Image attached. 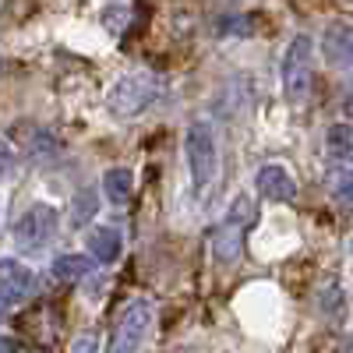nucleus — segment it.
I'll return each mask as SVG.
<instances>
[{
  "instance_id": "39448f33",
  "label": "nucleus",
  "mask_w": 353,
  "mask_h": 353,
  "mask_svg": "<svg viewBox=\"0 0 353 353\" xmlns=\"http://www.w3.org/2000/svg\"><path fill=\"white\" fill-rule=\"evenodd\" d=\"M311 39L293 36L283 57V92L293 106H304L311 99Z\"/></svg>"
},
{
  "instance_id": "9d476101",
  "label": "nucleus",
  "mask_w": 353,
  "mask_h": 353,
  "mask_svg": "<svg viewBox=\"0 0 353 353\" xmlns=\"http://www.w3.org/2000/svg\"><path fill=\"white\" fill-rule=\"evenodd\" d=\"M85 248L99 265H110V261L121 258V230L117 226H96L92 233H88Z\"/></svg>"
},
{
  "instance_id": "20e7f679",
  "label": "nucleus",
  "mask_w": 353,
  "mask_h": 353,
  "mask_svg": "<svg viewBox=\"0 0 353 353\" xmlns=\"http://www.w3.org/2000/svg\"><path fill=\"white\" fill-rule=\"evenodd\" d=\"M152 318H156V311H152L149 297H131L121 311H117L106 353H138V346L145 343V336L152 329Z\"/></svg>"
},
{
  "instance_id": "f257e3e1",
  "label": "nucleus",
  "mask_w": 353,
  "mask_h": 353,
  "mask_svg": "<svg viewBox=\"0 0 353 353\" xmlns=\"http://www.w3.org/2000/svg\"><path fill=\"white\" fill-rule=\"evenodd\" d=\"M184 156H188V173H191V191L205 198L219 176V138L209 121H191L184 134Z\"/></svg>"
},
{
  "instance_id": "dca6fc26",
  "label": "nucleus",
  "mask_w": 353,
  "mask_h": 353,
  "mask_svg": "<svg viewBox=\"0 0 353 353\" xmlns=\"http://www.w3.org/2000/svg\"><path fill=\"white\" fill-rule=\"evenodd\" d=\"M103 25H106L110 36H121L124 28L131 25V8H128V4H110V8L103 11Z\"/></svg>"
},
{
  "instance_id": "b1692460",
  "label": "nucleus",
  "mask_w": 353,
  "mask_h": 353,
  "mask_svg": "<svg viewBox=\"0 0 353 353\" xmlns=\"http://www.w3.org/2000/svg\"><path fill=\"white\" fill-rule=\"evenodd\" d=\"M181 353H191V350H181Z\"/></svg>"
},
{
  "instance_id": "7ed1b4c3",
  "label": "nucleus",
  "mask_w": 353,
  "mask_h": 353,
  "mask_svg": "<svg viewBox=\"0 0 353 353\" xmlns=\"http://www.w3.org/2000/svg\"><path fill=\"white\" fill-rule=\"evenodd\" d=\"M254 223V201L248 194H237L230 201L226 219L209 233V251L219 265H233L244 251V230Z\"/></svg>"
},
{
  "instance_id": "f8f14e48",
  "label": "nucleus",
  "mask_w": 353,
  "mask_h": 353,
  "mask_svg": "<svg viewBox=\"0 0 353 353\" xmlns=\"http://www.w3.org/2000/svg\"><path fill=\"white\" fill-rule=\"evenodd\" d=\"M0 286L11 290L18 301H25V297H28V286H32V276H28V269H25L21 261L0 258Z\"/></svg>"
},
{
  "instance_id": "aec40b11",
  "label": "nucleus",
  "mask_w": 353,
  "mask_h": 353,
  "mask_svg": "<svg viewBox=\"0 0 353 353\" xmlns=\"http://www.w3.org/2000/svg\"><path fill=\"white\" fill-rule=\"evenodd\" d=\"M71 353H99V343L92 336H81V339L71 343Z\"/></svg>"
},
{
  "instance_id": "a211bd4d",
  "label": "nucleus",
  "mask_w": 353,
  "mask_h": 353,
  "mask_svg": "<svg viewBox=\"0 0 353 353\" xmlns=\"http://www.w3.org/2000/svg\"><path fill=\"white\" fill-rule=\"evenodd\" d=\"M92 209H96V198L88 194V191H81L78 201H74V209H71V212H74V216H71V226H81L88 216H92Z\"/></svg>"
},
{
  "instance_id": "f03ea898",
  "label": "nucleus",
  "mask_w": 353,
  "mask_h": 353,
  "mask_svg": "<svg viewBox=\"0 0 353 353\" xmlns=\"http://www.w3.org/2000/svg\"><path fill=\"white\" fill-rule=\"evenodd\" d=\"M163 96V78L156 71H131L106 92V110L113 117H138Z\"/></svg>"
},
{
  "instance_id": "5701e85b",
  "label": "nucleus",
  "mask_w": 353,
  "mask_h": 353,
  "mask_svg": "<svg viewBox=\"0 0 353 353\" xmlns=\"http://www.w3.org/2000/svg\"><path fill=\"white\" fill-rule=\"evenodd\" d=\"M343 113H346L350 121H353V85L346 88V96H343Z\"/></svg>"
},
{
  "instance_id": "6e6552de",
  "label": "nucleus",
  "mask_w": 353,
  "mask_h": 353,
  "mask_svg": "<svg viewBox=\"0 0 353 353\" xmlns=\"http://www.w3.org/2000/svg\"><path fill=\"white\" fill-rule=\"evenodd\" d=\"M254 184H258V191L269 198V201H293V194H297V184H293L290 170L279 166V163H265L258 170V181Z\"/></svg>"
},
{
  "instance_id": "4be33fe9",
  "label": "nucleus",
  "mask_w": 353,
  "mask_h": 353,
  "mask_svg": "<svg viewBox=\"0 0 353 353\" xmlns=\"http://www.w3.org/2000/svg\"><path fill=\"white\" fill-rule=\"evenodd\" d=\"M0 353H28L21 343H14V339H8V336H0Z\"/></svg>"
},
{
  "instance_id": "4468645a",
  "label": "nucleus",
  "mask_w": 353,
  "mask_h": 353,
  "mask_svg": "<svg viewBox=\"0 0 353 353\" xmlns=\"http://www.w3.org/2000/svg\"><path fill=\"white\" fill-rule=\"evenodd\" d=\"M88 272H92V261L85 254H57L53 258V276L61 283H81Z\"/></svg>"
},
{
  "instance_id": "1a4fd4ad",
  "label": "nucleus",
  "mask_w": 353,
  "mask_h": 353,
  "mask_svg": "<svg viewBox=\"0 0 353 353\" xmlns=\"http://www.w3.org/2000/svg\"><path fill=\"white\" fill-rule=\"evenodd\" d=\"M25 152L32 159H39V163H53V159L64 156V141L50 128H28L25 131Z\"/></svg>"
},
{
  "instance_id": "0eeeda50",
  "label": "nucleus",
  "mask_w": 353,
  "mask_h": 353,
  "mask_svg": "<svg viewBox=\"0 0 353 353\" xmlns=\"http://www.w3.org/2000/svg\"><path fill=\"white\" fill-rule=\"evenodd\" d=\"M321 53L325 61L336 68H350L353 64V25L350 21H332L321 32Z\"/></svg>"
},
{
  "instance_id": "2eb2a0df",
  "label": "nucleus",
  "mask_w": 353,
  "mask_h": 353,
  "mask_svg": "<svg viewBox=\"0 0 353 353\" xmlns=\"http://www.w3.org/2000/svg\"><path fill=\"white\" fill-rule=\"evenodd\" d=\"M325 149L339 163H353V124H332L325 134Z\"/></svg>"
},
{
  "instance_id": "ddd939ff",
  "label": "nucleus",
  "mask_w": 353,
  "mask_h": 353,
  "mask_svg": "<svg viewBox=\"0 0 353 353\" xmlns=\"http://www.w3.org/2000/svg\"><path fill=\"white\" fill-rule=\"evenodd\" d=\"M325 188H329L332 201L339 205L343 212H353V170H343V166L329 170L325 173Z\"/></svg>"
},
{
  "instance_id": "412c9836",
  "label": "nucleus",
  "mask_w": 353,
  "mask_h": 353,
  "mask_svg": "<svg viewBox=\"0 0 353 353\" xmlns=\"http://www.w3.org/2000/svg\"><path fill=\"white\" fill-rule=\"evenodd\" d=\"M18 304V297H14V293L11 290H4V286H0V321H4L8 318V311Z\"/></svg>"
},
{
  "instance_id": "9b49d317",
  "label": "nucleus",
  "mask_w": 353,
  "mask_h": 353,
  "mask_svg": "<svg viewBox=\"0 0 353 353\" xmlns=\"http://www.w3.org/2000/svg\"><path fill=\"white\" fill-rule=\"evenodd\" d=\"M103 191L113 205H128L134 198V173L128 166H113L103 173Z\"/></svg>"
},
{
  "instance_id": "423d86ee",
  "label": "nucleus",
  "mask_w": 353,
  "mask_h": 353,
  "mask_svg": "<svg viewBox=\"0 0 353 353\" xmlns=\"http://www.w3.org/2000/svg\"><path fill=\"white\" fill-rule=\"evenodd\" d=\"M53 237H57V209H53V205L39 201V205H32V209L14 223V244L25 254L43 251Z\"/></svg>"
},
{
  "instance_id": "f3484780",
  "label": "nucleus",
  "mask_w": 353,
  "mask_h": 353,
  "mask_svg": "<svg viewBox=\"0 0 353 353\" xmlns=\"http://www.w3.org/2000/svg\"><path fill=\"white\" fill-rule=\"evenodd\" d=\"M318 307H321V314H329V318H336L339 311H343V290L332 283V286H325L318 293Z\"/></svg>"
},
{
  "instance_id": "6ab92c4d",
  "label": "nucleus",
  "mask_w": 353,
  "mask_h": 353,
  "mask_svg": "<svg viewBox=\"0 0 353 353\" xmlns=\"http://www.w3.org/2000/svg\"><path fill=\"white\" fill-rule=\"evenodd\" d=\"M11 166H14V152H11V145L0 138V176H8Z\"/></svg>"
}]
</instances>
